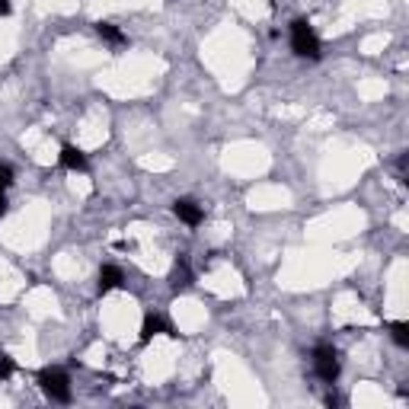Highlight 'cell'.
I'll list each match as a JSON object with an SVG mask.
<instances>
[{
  "label": "cell",
  "instance_id": "obj_1",
  "mask_svg": "<svg viewBox=\"0 0 409 409\" xmlns=\"http://www.w3.org/2000/svg\"><path fill=\"white\" fill-rule=\"evenodd\" d=\"M291 48L298 58H310V61H317L323 51H320V38L317 32L310 29V23L307 19H294L291 23Z\"/></svg>",
  "mask_w": 409,
  "mask_h": 409
},
{
  "label": "cell",
  "instance_id": "obj_2",
  "mask_svg": "<svg viewBox=\"0 0 409 409\" xmlns=\"http://www.w3.org/2000/svg\"><path fill=\"white\" fill-rule=\"evenodd\" d=\"M38 387L45 390V396L55 403H70V377L61 368H45L38 374Z\"/></svg>",
  "mask_w": 409,
  "mask_h": 409
},
{
  "label": "cell",
  "instance_id": "obj_3",
  "mask_svg": "<svg viewBox=\"0 0 409 409\" xmlns=\"http://www.w3.org/2000/svg\"><path fill=\"white\" fill-rule=\"evenodd\" d=\"M313 371H317V377L323 383H336L339 377V351L332 349V345H317L313 349Z\"/></svg>",
  "mask_w": 409,
  "mask_h": 409
},
{
  "label": "cell",
  "instance_id": "obj_4",
  "mask_svg": "<svg viewBox=\"0 0 409 409\" xmlns=\"http://www.w3.org/2000/svg\"><path fill=\"white\" fill-rule=\"evenodd\" d=\"M173 214H176L182 224H189V227H198L204 211H202V204L192 202V198H176V202H173Z\"/></svg>",
  "mask_w": 409,
  "mask_h": 409
},
{
  "label": "cell",
  "instance_id": "obj_5",
  "mask_svg": "<svg viewBox=\"0 0 409 409\" xmlns=\"http://www.w3.org/2000/svg\"><path fill=\"white\" fill-rule=\"evenodd\" d=\"M153 336H176V329H173L163 317H157V313H147L144 326H141V342H151Z\"/></svg>",
  "mask_w": 409,
  "mask_h": 409
},
{
  "label": "cell",
  "instance_id": "obj_6",
  "mask_svg": "<svg viewBox=\"0 0 409 409\" xmlns=\"http://www.w3.org/2000/svg\"><path fill=\"white\" fill-rule=\"evenodd\" d=\"M58 163L64 166V170H70V173H83L87 170V153L80 151V147H74V144H64L61 147V153H58Z\"/></svg>",
  "mask_w": 409,
  "mask_h": 409
},
{
  "label": "cell",
  "instance_id": "obj_7",
  "mask_svg": "<svg viewBox=\"0 0 409 409\" xmlns=\"http://www.w3.org/2000/svg\"><path fill=\"white\" fill-rule=\"evenodd\" d=\"M170 285H173V291H185V288L192 285V272H189V259H185V256H179L176 266H173Z\"/></svg>",
  "mask_w": 409,
  "mask_h": 409
},
{
  "label": "cell",
  "instance_id": "obj_8",
  "mask_svg": "<svg viewBox=\"0 0 409 409\" xmlns=\"http://www.w3.org/2000/svg\"><path fill=\"white\" fill-rule=\"evenodd\" d=\"M119 285H121V268H115V266H102V268H99V281H96L99 294L115 291Z\"/></svg>",
  "mask_w": 409,
  "mask_h": 409
},
{
  "label": "cell",
  "instance_id": "obj_9",
  "mask_svg": "<svg viewBox=\"0 0 409 409\" xmlns=\"http://www.w3.org/2000/svg\"><path fill=\"white\" fill-rule=\"evenodd\" d=\"M96 36H99L102 42L115 45V48H121V45L128 42V38H125V32H121L119 26H112V23H96Z\"/></svg>",
  "mask_w": 409,
  "mask_h": 409
},
{
  "label": "cell",
  "instance_id": "obj_10",
  "mask_svg": "<svg viewBox=\"0 0 409 409\" xmlns=\"http://www.w3.org/2000/svg\"><path fill=\"white\" fill-rule=\"evenodd\" d=\"M390 336H393L396 345H403V349H406V345H409V323L393 320V323H390Z\"/></svg>",
  "mask_w": 409,
  "mask_h": 409
},
{
  "label": "cell",
  "instance_id": "obj_11",
  "mask_svg": "<svg viewBox=\"0 0 409 409\" xmlns=\"http://www.w3.org/2000/svg\"><path fill=\"white\" fill-rule=\"evenodd\" d=\"M13 368H16V364H13V358L0 355V381H6V377L13 374Z\"/></svg>",
  "mask_w": 409,
  "mask_h": 409
},
{
  "label": "cell",
  "instance_id": "obj_12",
  "mask_svg": "<svg viewBox=\"0 0 409 409\" xmlns=\"http://www.w3.org/2000/svg\"><path fill=\"white\" fill-rule=\"evenodd\" d=\"M10 182H13V170L6 163H0V192H4Z\"/></svg>",
  "mask_w": 409,
  "mask_h": 409
},
{
  "label": "cell",
  "instance_id": "obj_13",
  "mask_svg": "<svg viewBox=\"0 0 409 409\" xmlns=\"http://www.w3.org/2000/svg\"><path fill=\"white\" fill-rule=\"evenodd\" d=\"M10 13V0H0V16H6Z\"/></svg>",
  "mask_w": 409,
  "mask_h": 409
},
{
  "label": "cell",
  "instance_id": "obj_14",
  "mask_svg": "<svg viewBox=\"0 0 409 409\" xmlns=\"http://www.w3.org/2000/svg\"><path fill=\"white\" fill-rule=\"evenodd\" d=\"M6 211V198H4V192H0V214Z\"/></svg>",
  "mask_w": 409,
  "mask_h": 409
}]
</instances>
